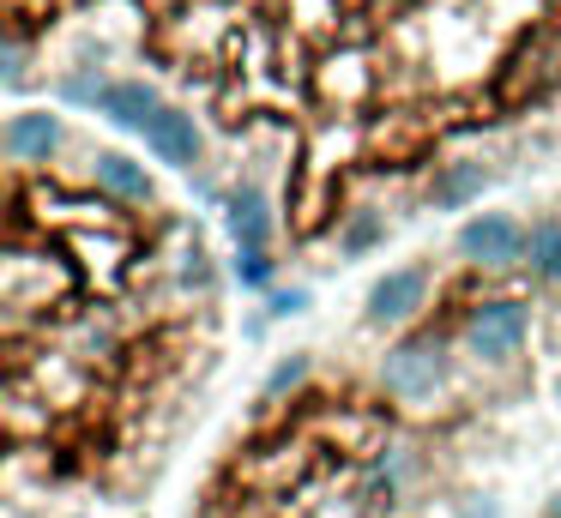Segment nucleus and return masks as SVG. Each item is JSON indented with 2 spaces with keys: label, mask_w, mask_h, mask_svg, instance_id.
I'll return each instance as SVG.
<instances>
[{
  "label": "nucleus",
  "mask_w": 561,
  "mask_h": 518,
  "mask_svg": "<svg viewBox=\"0 0 561 518\" xmlns=\"http://www.w3.org/2000/svg\"><path fill=\"white\" fill-rule=\"evenodd\" d=\"M453 385V356L440 332H404L380 356V392L404 410H435Z\"/></svg>",
  "instance_id": "nucleus-1"
},
{
  "label": "nucleus",
  "mask_w": 561,
  "mask_h": 518,
  "mask_svg": "<svg viewBox=\"0 0 561 518\" xmlns=\"http://www.w3.org/2000/svg\"><path fill=\"white\" fill-rule=\"evenodd\" d=\"M531 337V308L519 296H477L459 320V349L483 368H507Z\"/></svg>",
  "instance_id": "nucleus-2"
},
{
  "label": "nucleus",
  "mask_w": 561,
  "mask_h": 518,
  "mask_svg": "<svg viewBox=\"0 0 561 518\" xmlns=\"http://www.w3.org/2000/svg\"><path fill=\"white\" fill-rule=\"evenodd\" d=\"M428 296H435V265L428 260L387 265L363 296V325L368 332H411L428 313Z\"/></svg>",
  "instance_id": "nucleus-3"
},
{
  "label": "nucleus",
  "mask_w": 561,
  "mask_h": 518,
  "mask_svg": "<svg viewBox=\"0 0 561 518\" xmlns=\"http://www.w3.org/2000/svg\"><path fill=\"white\" fill-rule=\"evenodd\" d=\"M67 284L73 277L61 272L55 253H25V241H7V277H0V296H7V320L13 332L31 320V313H49V301H67Z\"/></svg>",
  "instance_id": "nucleus-4"
},
{
  "label": "nucleus",
  "mask_w": 561,
  "mask_h": 518,
  "mask_svg": "<svg viewBox=\"0 0 561 518\" xmlns=\"http://www.w3.org/2000/svg\"><path fill=\"white\" fill-rule=\"evenodd\" d=\"M525 241H531V229L513 211H471L453 235V253L471 272H513V265H525Z\"/></svg>",
  "instance_id": "nucleus-5"
},
{
  "label": "nucleus",
  "mask_w": 561,
  "mask_h": 518,
  "mask_svg": "<svg viewBox=\"0 0 561 518\" xmlns=\"http://www.w3.org/2000/svg\"><path fill=\"white\" fill-rule=\"evenodd\" d=\"M61 145H67V120L55 108H19V115H7V133H0V151L19 169H43Z\"/></svg>",
  "instance_id": "nucleus-6"
},
{
  "label": "nucleus",
  "mask_w": 561,
  "mask_h": 518,
  "mask_svg": "<svg viewBox=\"0 0 561 518\" xmlns=\"http://www.w3.org/2000/svg\"><path fill=\"white\" fill-rule=\"evenodd\" d=\"M146 151L158 157V163H170V169H199V157H206V133H199V120L187 115V108H175V103H163L158 115L146 120Z\"/></svg>",
  "instance_id": "nucleus-7"
},
{
  "label": "nucleus",
  "mask_w": 561,
  "mask_h": 518,
  "mask_svg": "<svg viewBox=\"0 0 561 518\" xmlns=\"http://www.w3.org/2000/svg\"><path fill=\"white\" fill-rule=\"evenodd\" d=\"M91 187L103 193L110 205H158V181H151V169L146 163H134L127 151H91Z\"/></svg>",
  "instance_id": "nucleus-8"
},
{
  "label": "nucleus",
  "mask_w": 561,
  "mask_h": 518,
  "mask_svg": "<svg viewBox=\"0 0 561 518\" xmlns=\"http://www.w3.org/2000/svg\"><path fill=\"white\" fill-rule=\"evenodd\" d=\"M224 229H230L236 253L248 248H272V235H278V217H272V199L260 181H242V187L224 199Z\"/></svg>",
  "instance_id": "nucleus-9"
},
{
  "label": "nucleus",
  "mask_w": 561,
  "mask_h": 518,
  "mask_svg": "<svg viewBox=\"0 0 561 518\" xmlns=\"http://www.w3.org/2000/svg\"><path fill=\"white\" fill-rule=\"evenodd\" d=\"M483 187H489V169L477 157H453V163H435L423 199H428V211H465V205L483 199Z\"/></svg>",
  "instance_id": "nucleus-10"
},
{
  "label": "nucleus",
  "mask_w": 561,
  "mask_h": 518,
  "mask_svg": "<svg viewBox=\"0 0 561 518\" xmlns=\"http://www.w3.org/2000/svg\"><path fill=\"white\" fill-rule=\"evenodd\" d=\"M158 108H163V96L151 79H110L98 96V115L115 120V127H127V133H146V120L158 115Z\"/></svg>",
  "instance_id": "nucleus-11"
},
{
  "label": "nucleus",
  "mask_w": 561,
  "mask_h": 518,
  "mask_svg": "<svg viewBox=\"0 0 561 518\" xmlns=\"http://www.w3.org/2000/svg\"><path fill=\"white\" fill-rule=\"evenodd\" d=\"M525 272L543 289H561V217H537L525 241Z\"/></svg>",
  "instance_id": "nucleus-12"
},
{
  "label": "nucleus",
  "mask_w": 561,
  "mask_h": 518,
  "mask_svg": "<svg viewBox=\"0 0 561 518\" xmlns=\"http://www.w3.org/2000/svg\"><path fill=\"white\" fill-rule=\"evenodd\" d=\"M308 380H314V356H308V349H290V356H278V361H272V373L260 380V404L278 410L284 398H296Z\"/></svg>",
  "instance_id": "nucleus-13"
},
{
  "label": "nucleus",
  "mask_w": 561,
  "mask_h": 518,
  "mask_svg": "<svg viewBox=\"0 0 561 518\" xmlns=\"http://www.w3.org/2000/svg\"><path fill=\"white\" fill-rule=\"evenodd\" d=\"M380 241H387V217H380V211H368V205L344 211V223H339V260H368Z\"/></svg>",
  "instance_id": "nucleus-14"
},
{
  "label": "nucleus",
  "mask_w": 561,
  "mask_h": 518,
  "mask_svg": "<svg viewBox=\"0 0 561 518\" xmlns=\"http://www.w3.org/2000/svg\"><path fill=\"white\" fill-rule=\"evenodd\" d=\"M236 284H242V289H260V296H272V289H278V260H272V248L236 253Z\"/></svg>",
  "instance_id": "nucleus-15"
},
{
  "label": "nucleus",
  "mask_w": 561,
  "mask_h": 518,
  "mask_svg": "<svg viewBox=\"0 0 561 518\" xmlns=\"http://www.w3.org/2000/svg\"><path fill=\"white\" fill-rule=\"evenodd\" d=\"M302 308H308V289H272V296H266L272 320H290V313H302Z\"/></svg>",
  "instance_id": "nucleus-16"
},
{
  "label": "nucleus",
  "mask_w": 561,
  "mask_h": 518,
  "mask_svg": "<svg viewBox=\"0 0 561 518\" xmlns=\"http://www.w3.org/2000/svg\"><path fill=\"white\" fill-rule=\"evenodd\" d=\"M465 518H501V506H495V500H489V494H483V506L471 500V506H465Z\"/></svg>",
  "instance_id": "nucleus-17"
},
{
  "label": "nucleus",
  "mask_w": 561,
  "mask_h": 518,
  "mask_svg": "<svg viewBox=\"0 0 561 518\" xmlns=\"http://www.w3.org/2000/svg\"><path fill=\"white\" fill-rule=\"evenodd\" d=\"M537 518H561V494H549V500H543V513H537Z\"/></svg>",
  "instance_id": "nucleus-18"
},
{
  "label": "nucleus",
  "mask_w": 561,
  "mask_h": 518,
  "mask_svg": "<svg viewBox=\"0 0 561 518\" xmlns=\"http://www.w3.org/2000/svg\"><path fill=\"white\" fill-rule=\"evenodd\" d=\"M67 518H79V513H67Z\"/></svg>",
  "instance_id": "nucleus-19"
}]
</instances>
